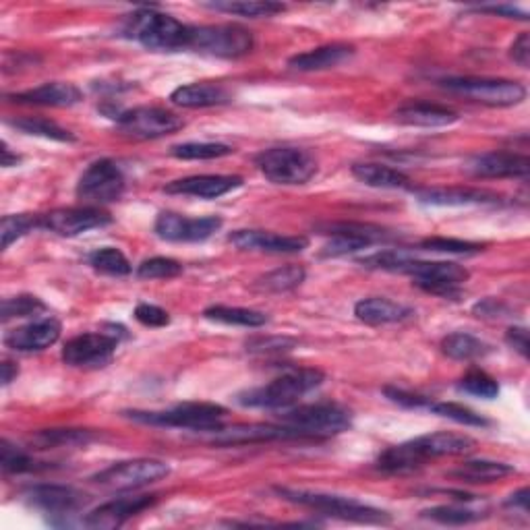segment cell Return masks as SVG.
<instances>
[{"instance_id":"1","label":"cell","mask_w":530,"mask_h":530,"mask_svg":"<svg viewBox=\"0 0 530 530\" xmlns=\"http://www.w3.org/2000/svg\"><path fill=\"white\" fill-rule=\"evenodd\" d=\"M323 371L301 367V369H290L270 381L268 386H261L255 390H247L239 394V404L251 406V408H268V410H286L297 406V402L319 388L323 384Z\"/></svg>"},{"instance_id":"2","label":"cell","mask_w":530,"mask_h":530,"mask_svg":"<svg viewBox=\"0 0 530 530\" xmlns=\"http://www.w3.org/2000/svg\"><path fill=\"white\" fill-rule=\"evenodd\" d=\"M125 34L147 50L176 52L189 50L191 25H185L179 19L154 9H141L129 17Z\"/></svg>"},{"instance_id":"3","label":"cell","mask_w":530,"mask_h":530,"mask_svg":"<svg viewBox=\"0 0 530 530\" xmlns=\"http://www.w3.org/2000/svg\"><path fill=\"white\" fill-rule=\"evenodd\" d=\"M228 410L212 402H183L170 410L150 412V410H131L125 417L131 421L154 425V427H174L191 431H220L224 427Z\"/></svg>"},{"instance_id":"4","label":"cell","mask_w":530,"mask_h":530,"mask_svg":"<svg viewBox=\"0 0 530 530\" xmlns=\"http://www.w3.org/2000/svg\"><path fill=\"white\" fill-rule=\"evenodd\" d=\"M276 493L286 499L290 504H297L309 510H315L323 516L340 518L346 522H359V524H388L392 518L388 512L377 510L371 506H365L357 499H348L340 495H328V493H313L303 489H286L278 487Z\"/></svg>"},{"instance_id":"5","label":"cell","mask_w":530,"mask_h":530,"mask_svg":"<svg viewBox=\"0 0 530 530\" xmlns=\"http://www.w3.org/2000/svg\"><path fill=\"white\" fill-rule=\"evenodd\" d=\"M282 425L297 431L303 439H328L344 433L352 425L350 410L336 402H317L286 408L280 415Z\"/></svg>"},{"instance_id":"6","label":"cell","mask_w":530,"mask_h":530,"mask_svg":"<svg viewBox=\"0 0 530 530\" xmlns=\"http://www.w3.org/2000/svg\"><path fill=\"white\" fill-rule=\"evenodd\" d=\"M265 179L276 185H305L317 172V160L303 147H270L255 158Z\"/></svg>"},{"instance_id":"7","label":"cell","mask_w":530,"mask_h":530,"mask_svg":"<svg viewBox=\"0 0 530 530\" xmlns=\"http://www.w3.org/2000/svg\"><path fill=\"white\" fill-rule=\"evenodd\" d=\"M400 274H408L415 280L412 284L441 299H458L470 278L468 270L454 261H421L415 257L406 261Z\"/></svg>"},{"instance_id":"8","label":"cell","mask_w":530,"mask_h":530,"mask_svg":"<svg viewBox=\"0 0 530 530\" xmlns=\"http://www.w3.org/2000/svg\"><path fill=\"white\" fill-rule=\"evenodd\" d=\"M444 90L470 98L473 102L493 106V108H508L516 106L526 98V87L518 81L510 79H489V77H452L441 81Z\"/></svg>"},{"instance_id":"9","label":"cell","mask_w":530,"mask_h":530,"mask_svg":"<svg viewBox=\"0 0 530 530\" xmlns=\"http://www.w3.org/2000/svg\"><path fill=\"white\" fill-rule=\"evenodd\" d=\"M189 50L218 58H239L253 50V34L241 25H191Z\"/></svg>"},{"instance_id":"10","label":"cell","mask_w":530,"mask_h":530,"mask_svg":"<svg viewBox=\"0 0 530 530\" xmlns=\"http://www.w3.org/2000/svg\"><path fill=\"white\" fill-rule=\"evenodd\" d=\"M170 475V466L154 458H137L116 462L94 477V481L112 491H131L152 485Z\"/></svg>"},{"instance_id":"11","label":"cell","mask_w":530,"mask_h":530,"mask_svg":"<svg viewBox=\"0 0 530 530\" xmlns=\"http://www.w3.org/2000/svg\"><path fill=\"white\" fill-rule=\"evenodd\" d=\"M121 133L133 139H158L170 133L181 131L185 121L179 114L158 106H139L114 116Z\"/></svg>"},{"instance_id":"12","label":"cell","mask_w":530,"mask_h":530,"mask_svg":"<svg viewBox=\"0 0 530 530\" xmlns=\"http://www.w3.org/2000/svg\"><path fill=\"white\" fill-rule=\"evenodd\" d=\"M125 330L121 326H110V332H92L71 338L63 348V361L71 367H106Z\"/></svg>"},{"instance_id":"13","label":"cell","mask_w":530,"mask_h":530,"mask_svg":"<svg viewBox=\"0 0 530 530\" xmlns=\"http://www.w3.org/2000/svg\"><path fill=\"white\" fill-rule=\"evenodd\" d=\"M125 193L123 170L112 160H98L87 166L77 183V197L85 205H100L119 201Z\"/></svg>"},{"instance_id":"14","label":"cell","mask_w":530,"mask_h":530,"mask_svg":"<svg viewBox=\"0 0 530 530\" xmlns=\"http://www.w3.org/2000/svg\"><path fill=\"white\" fill-rule=\"evenodd\" d=\"M326 234H330V241L321 251L323 257L352 255L371 247L377 241L390 239V234L384 228H377L371 224H352V222L330 224L326 226Z\"/></svg>"},{"instance_id":"15","label":"cell","mask_w":530,"mask_h":530,"mask_svg":"<svg viewBox=\"0 0 530 530\" xmlns=\"http://www.w3.org/2000/svg\"><path fill=\"white\" fill-rule=\"evenodd\" d=\"M220 228H222V218L218 216L185 218L174 212H162L154 224L158 237L172 243H199L210 239Z\"/></svg>"},{"instance_id":"16","label":"cell","mask_w":530,"mask_h":530,"mask_svg":"<svg viewBox=\"0 0 530 530\" xmlns=\"http://www.w3.org/2000/svg\"><path fill=\"white\" fill-rule=\"evenodd\" d=\"M112 222L110 214L104 212L96 205H83V208H63L54 210L46 216H40V228H46L54 234H61V237H79V234L94 230V228H104Z\"/></svg>"},{"instance_id":"17","label":"cell","mask_w":530,"mask_h":530,"mask_svg":"<svg viewBox=\"0 0 530 530\" xmlns=\"http://www.w3.org/2000/svg\"><path fill=\"white\" fill-rule=\"evenodd\" d=\"M464 168L477 179H526L530 160L514 152H489L470 158Z\"/></svg>"},{"instance_id":"18","label":"cell","mask_w":530,"mask_h":530,"mask_svg":"<svg viewBox=\"0 0 530 530\" xmlns=\"http://www.w3.org/2000/svg\"><path fill=\"white\" fill-rule=\"evenodd\" d=\"M408 446L425 464L427 460L441 458V456H466L477 448V441L468 435L439 431V433H429L417 439H410Z\"/></svg>"},{"instance_id":"19","label":"cell","mask_w":530,"mask_h":530,"mask_svg":"<svg viewBox=\"0 0 530 530\" xmlns=\"http://www.w3.org/2000/svg\"><path fill=\"white\" fill-rule=\"evenodd\" d=\"M241 251H261V253H301L309 247L305 237H284V234L265 230H237L228 237Z\"/></svg>"},{"instance_id":"20","label":"cell","mask_w":530,"mask_h":530,"mask_svg":"<svg viewBox=\"0 0 530 530\" xmlns=\"http://www.w3.org/2000/svg\"><path fill=\"white\" fill-rule=\"evenodd\" d=\"M243 185L241 176L234 174H201L187 176V179L172 181L166 185V193L170 195H189L199 199H218Z\"/></svg>"},{"instance_id":"21","label":"cell","mask_w":530,"mask_h":530,"mask_svg":"<svg viewBox=\"0 0 530 530\" xmlns=\"http://www.w3.org/2000/svg\"><path fill=\"white\" fill-rule=\"evenodd\" d=\"M156 504V495H139V497H119L112 502L96 508L92 514H87L85 526L90 528H119L129 518L141 514L143 510L152 508Z\"/></svg>"},{"instance_id":"22","label":"cell","mask_w":530,"mask_h":530,"mask_svg":"<svg viewBox=\"0 0 530 530\" xmlns=\"http://www.w3.org/2000/svg\"><path fill=\"white\" fill-rule=\"evenodd\" d=\"M58 338H61V323L54 317H44L11 330L5 336V346L17 352H40L56 344Z\"/></svg>"},{"instance_id":"23","label":"cell","mask_w":530,"mask_h":530,"mask_svg":"<svg viewBox=\"0 0 530 530\" xmlns=\"http://www.w3.org/2000/svg\"><path fill=\"white\" fill-rule=\"evenodd\" d=\"M25 499L46 514H73L87 504L81 491L67 485H36L25 493Z\"/></svg>"},{"instance_id":"24","label":"cell","mask_w":530,"mask_h":530,"mask_svg":"<svg viewBox=\"0 0 530 530\" xmlns=\"http://www.w3.org/2000/svg\"><path fill=\"white\" fill-rule=\"evenodd\" d=\"M284 441V439H303L297 431L286 425H239L230 429L216 431L214 444L220 446H245L259 444V441Z\"/></svg>"},{"instance_id":"25","label":"cell","mask_w":530,"mask_h":530,"mask_svg":"<svg viewBox=\"0 0 530 530\" xmlns=\"http://www.w3.org/2000/svg\"><path fill=\"white\" fill-rule=\"evenodd\" d=\"M394 119L400 125L406 127H421V129H437V127H450L458 123V112L441 106V104H429V102H412L404 104L396 110Z\"/></svg>"},{"instance_id":"26","label":"cell","mask_w":530,"mask_h":530,"mask_svg":"<svg viewBox=\"0 0 530 530\" xmlns=\"http://www.w3.org/2000/svg\"><path fill=\"white\" fill-rule=\"evenodd\" d=\"M417 199L427 205H439V208H464V205H483L495 203L499 197L470 187H448V189H421L415 191Z\"/></svg>"},{"instance_id":"27","label":"cell","mask_w":530,"mask_h":530,"mask_svg":"<svg viewBox=\"0 0 530 530\" xmlns=\"http://www.w3.org/2000/svg\"><path fill=\"white\" fill-rule=\"evenodd\" d=\"M81 92L79 87L73 83H63V81H54V83H44L40 87H34V90H27L21 94H15L13 100L21 104H34V106H50V108H71L81 102Z\"/></svg>"},{"instance_id":"28","label":"cell","mask_w":530,"mask_h":530,"mask_svg":"<svg viewBox=\"0 0 530 530\" xmlns=\"http://www.w3.org/2000/svg\"><path fill=\"white\" fill-rule=\"evenodd\" d=\"M355 54V46L350 44H328V46H319L309 52H301L297 56H292L288 65L297 71H328L334 69L342 63H346L348 58Z\"/></svg>"},{"instance_id":"29","label":"cell","mask_w":530,"mask_h":530,"mask_svg":"<svg viewBox=\"0 0 530 530\" xmlns=\"http://www.w3.org/2000/svg\"><path fill=\"white\" fill-rule=\"evenodd\" d=\"M232 100L230 92L218 83H189L181 85L170 94V102L181 108H212Z\"/></svg>"},{"instance_id":"30","label":"cell","mask_w":530,"mask_h":530,"mask_svg":"<svg viewBox=\"0 0 530 530\" xmlns=\"http://www.w3.org/2000/svg\"><path fill=\"white\" fill-rule=\"evenodd\" d=\"M355 315L359 321L369 323V326H386V323L408 319L412 315V309L384 297H371L355 305Z\"/></svg>"},{"instance_id":"31","label":"cell","mask_w":530,"mask_h":530,"mask_svg":"<svg viewBox=\"0 0 530 530\" xmlns=\"http://www.w3.org/2000/svg\"><path fill=\"white\" fill-rule=\"evenodd\" d=\"M352 176L373 189H406L410 185V179L404 172L386 164H355L352 166Z\"/></svg>"},{"instance_id":"32","label":"cell","mask_w":530,"mask_h":530,"mask_svg":"<svg viewBox=\"0 0 530 530\" xmlns=\"http://www.w3.org/2000/svg\"><path fill=\"white\" fill-rule=\"evenodd\" d=\"M514 466L506 462H493V460H468L452 470L450 477L464 481V483H495L504 477L514 475Z\"/></svg>"},{"instance_id":"33","label":"cell","mask_w":530,"mask_h":530,"mask_svg":"<svg viewBox=\"0 0 530 530\" xmlns=\"http://www.w3.org/2000/svg\"><path fill=\"white\" fill-rule=\"evenodd\" d=\"M441 350L454 361H477L489 355L491 346L473 334L454 332L441 340Z\"/></svg>"},{"instance_id":"34","label":"cell","mask_w":530,"mask_h":530,"mask_svg":"<svg viewBox=\"0 0 530 530\" xmlns=\"http://www.w3.org/2000/svg\"><path fill=\"white\" fill-rule=\"evenodd\" d=\"M203 317L210 321L226 323V326H243V328H261L268 323V315L253 309H243V307H224V305H214L203 311Z\"/></svg>"},{"instance_id":"35","label":"cell","mask_w":530,"mask_h":530,"mask_svg":"<svg viewBox=\"0 0 530 530\" xmlns=\"http://www.w3.org/2000/svg\"><path fill=\"white\" fill-rule=\"evenodd\" d=\"M15 129L27 133V135H34V137H44L50 141H61V143H73L77 141L75 135L61 127L58 123L44 119V116H23V119H17L11 123Z\"/></svg>"},{"instance_id":"36","label":"cell","mask_w":530,"mask_h":530,"mask_svg":"<svg viewBox=\"0 0 530 530\" xmlns=\"http://www.w3.org/2000/svg\"><path fill=\"white\" fill-rule=\"evenodd\" d=\"M305 276V268H301V265H284V268L261 276L255 282V288L261 292H288L301 286L305 282Z\"/></svg>"},{"instance_id":"37","label":"cell","mask_w":530,"mask_h":530,"mask_svg":"<svg viewBox=\"0 0 530 530\" xmlns=\"http://www.w3.org/2000/svg\"><path fill=\"white\" fill-rule=\"evenodd\" d=\"M90 265L106 276H129L131 274V263L125 257L123 251L114 249V247H104L98 249L90 255Z\"/></svg>"},{"instance_id":"38","label":"cell","mask_w":530,"mask_h":530,"mask_svg":"<svg viewBox=\"0 0 530 530\" xmlns=\"http://www.w3.org/2000/svg\"><path fill=\"white\" fill-rule=\"evenodd\" d=\"M208 9L222 11L228 15H239V17H249V19H263V17H274L278 13H284L286 7L280 3H210L205 5Z\"/></svg>"},{"instance_id":"39","label":"cell","mask_w":530,"mask_h":530,"mask_svg":"<svg viewBox=\"0 0 530 530\" xmlns=\"http://www.w3.org/2000/svg\"><path fill=\"white\" fill-rule=\"evenodd\" d=\"M232 152L234 150L226 143H181L170 150V154L179 160H218Z\"/></svg>"},{"instance_id":"40","label":"cell","mask_w":530,"mask_h":530,"mask_svg":"<svg viewBox=\"0 0 530 530\" xmlns=\"http://www.w3.org/2000/svg\"><path fill=\"white\" fill-rule=\"evenodd\" d=\"M429 410H433L435 415H439V417H446V419L456 421V423L466 425V427H489V421L485 417H481L479 412L470 410L468 406L456 404V402H431Z\"/></svg>"},{"instance_id":"41","label":"cell","mask_w":530,"mask_h":530,"mask_svg":"<svg viewBox=\"0 0 530 530\" xmlns=\"http://www.w3.org/2000/svg\"><path fill=\"white\" fill-rule=\"evenodd\" d=\"M181 274H183V265L170 257L145 259L137 268V276L141 280H170Z\"/></svg>"},{"instance_id":"42","label":"cell","mask_w":530,"mask_h":530,"mask_svg":"<svg viewBox=\"0 0 530 530\" xmlns=\"http://www.w3.org/2000/svg\"><path fill=\"white\" fill-rule=\"evenodd\" d=\"M92 439L90 431H79V429H48L40 431L32 437L34 444L40 448H52V446H75V444H87Z\"/></svg>"},{"instance_id":"43","label":"cell","mask_w":530,"mask_h":530,"mask_svg":"<svg viewBox=\"0 0 530 530\" xmlns=\"http://www.w3.org/2000/svg\"><path fill=\"white\" fill-rule=\"evenodd\" d=\"M0 468H3L5 475H21L34 470L36 462L32 460V456H27L23 450L13 446L11 441L3 439L0 441Z\"/></svg>"},{"instance_id":"44","label":"cell","mask_w":530,"mask_h":530,"mask_svg":"<svg viewBox=\"0 0 530 530\" xmlns=\"http://www.w3.org/2000/svg\"><path fill=\"white\" fill-rule=\"evenodd\" d=\"M460 388L468 394L485 398V400H493L499 396V384L489 373H485L481 369L468 371L460 381Z\"/></svg>"},{"instance_id":"45","label":"cell","mask_w":530,"mask_h":530,"mask_svg":"<svg viewBox=\"0 0 530 530\" xmlns=\"http://www.w3.org/2000/svg\"><path fill=\"white\" fill-rule=\"evenodd\" d=\"M40 228V218L19 214V216H5L0 222V234H3V249H9L17 239L25 237L29 230Z\"/></svg>"},{"instance_id":"46","label":"cell","mask_w":530,"mask_h":530,"mask_svg":"<svg viewBox=\"0 0 530 530\" xmlns=\"http://www.w3.org/2000/svg\"><path fill=\"white\" fill-rule=\"evenodd\" d=\"M412 259L408 251L402 249H388V251H379L369 257H363L361 263L369 270H384V272H402L406 261Z\"/></svg>"},{"instance_id":"47","label":"cell","mask_w":530,"mask_h":530,"mask_svg":"<svg viewBox=\"0 0 530 530\" xmlns=\"http://www.w3.org/2000/svg\"><path fill=\"white\" fill-rule=\"evenodd\" d=\"M423 251H433V253H450V255H473L483 251V245L470 243V241H460V239H446V237H433L425 239L419 245Z\"/></svg>"},{"instance_id":"48","label":"cell","mask_w":530,"mask_h":530,"mask_svg":"<svg viewBox=\"0 0 530 530\" xmlns=\"http://www.w3.org/2000/svg\"><path fill=\"white\" fill-rule=\"evenodd\" d=\"M423 518H429L439 524H450V526H460V524H470L481 518V514L466 510V508H456V506H435L423 512Z\"/></svg>"},{"instance_id":"49","label":"cell","mask_w":530,"mask_h":530,"mask_svg":"<svg viewBox=\"0 0 530 530\" xmlns=\"http://www.w3.org/2000/svg\"><path fill=\"white\" fill-rule=\"evenodd\" d=\"M46 305L32 294H21V297L5 299L3 301V321H9L13 317H27L44 311Z\"/></svg>"},{"instance_id":"50","label":"cell","mask_w":530,"mask_h":530,"mask_svg":"<svg viewBox=\"0 0 530 530\" xmlns=\"http://www.w3.org/2000/svg\"><path fill=\"white\" fill-rule=\"evenodd\" d=\"M133 315L141 323V326H145V328H164L170 323V317H168V313L164 309H160L156 305H147V303L137 305Z\"/></svg>"},{"instance_id":"51","label":"cell","mask_w":530,"mask_h":530,"mask_svg":"<svg viewBox=\"0 0 530 530\" xmlns=\"http://www.w3.org/2000/svg\"><path fill=\"white\" fill-rule=\"evenodd\" d=\"M384 392H386V396L392 402H396L400 406H406V408H417L419 410V408H429V404H431V400H427L423 396L410 394V392H404V390H398V388H386Z\"/></svg>"},{"instance_id":"52","label":"cell","mask_w":530,"mask_h":530,"mask_svg":"<svg viewBox=\"0 0 530 530\" xmlns=\"http://www.w3.org/2000/svg\"><path fill=\"white\" fill-rule=\"evenodd\" d=\"M294 346V340L290 338H257L247 344L251 352H282L290 350Z\"/></svg>"},{"instance_id":"53","label":"cell","mask_w":530,"mask_h":530,"mask_svg":"<svg viewBox=\"0 0 530 530\" xmlns=\"http://www.w3.org/2000/svg\"><path fill=\"white\" fill-rule=\"evenodd\" d=\"M510 56L514 58V63H518L522 69H528L530 65V36L524 32L516 38V42L512 44Z\"/></svg>"},{"instance_id":"54","label":"cell","mask_w":530,"mask_h":530,"mask_svg":"<svg viewBox=\"0 0 530 530\" xmlns=\"http://www.w3.org/2000/svg\"><path fill=\"white\" fill-rule=\"evenodd\" d=\"M506 342L516 350L520 352V355L524 359H528V348H530V342H528V332L524 328H510L506 332Z\"/></svg>"},{"instance_id":"55","label":"cell","mask_w":530,"mask_h":530,"mask_svg":"<svg viewBox=\"0 0 530 530\" xmlns=\"http://www.w3.org/2000/svg\"><path fill=\"white\" fill-rule=\"evenodd\" d=\"M473 313L477 317H508V307L504 303H499L495 299H487L483 303H477L473 307Z\"/></svg>"},{"instance_id":"56","label":"cell","mask_w":530,"mask_h":530,"mask_svg":"<svg viewBox=\"0 0 530 530\" xmlns=\"http://www.w3.org/2000/svg\"><path fill=\"white\" fill-rule=\"evenodd\" d=\"M479 11L491 13V15H504V17H510V19H522V21L528 19L526 11H520V9L510 7V5H491V7H481Z\"/></svg>"},{"instance_id":"57","label":"cell","mask_w":530,"mask_h":530,"mask_svg":"<svg viewBox=\"0 0 530 530\" xmlns=\"http://www.w3.org/2000/svg\"><path fill=\"white\" fill-rule=\"evenodd\" d=\"M528 495H530V491L524 487V489H520L518 493H514L510 499H508V506L510 508H522L524 512H528Z\"/></svg>"},{"instance_id":"58","label":"cell","mask_w":530,"mask_h":530,"mask_svg":"<svg viewBox=\"0 0 530 530\" xmlns=\"http://www.w3.org/2000/svg\"><path fill=\"white\" fill-rule=\"evenodd\" d=\"M19 162L21 158L11 152V147L7 143H3V150H0V164H3L5 168H11V166H17Z\"/></svg>"},{"instance_id":"59","label":"cell","mask_w":530,"mask_h":530,"mask_svg":"<svg viewBox=\"0 0 530 530\" xmlns=\"http://www.w3.org/2000/svg\"><path fill=\"white\" fill-rule=\"evenodd\" d=\"M0 369H3V386H9L11 384V381L19 375V369H17V365H13L11 361H5L3 363V367H0Z\"/></svg>"}]
</instances>
